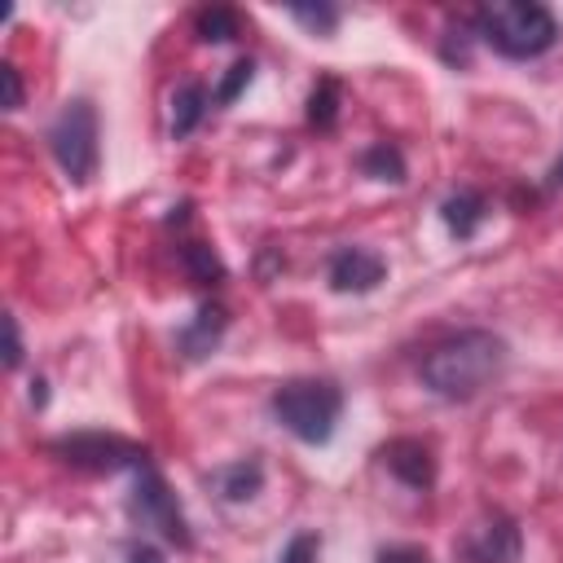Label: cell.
I'll list each match as a JSON object with an SVG mask.
<instances>
[{"instance_id":"cell-1","label":"cell","mask_w":563,"mask_h":563,"mask_svg":"<svg viewBox=\"0 0 563 563\" xmlns=\"http://www.w3.org/2000/svg\"><path fill=\"white\" fill-rule=\"evenodd\" d=\"M501 365H506V339L501 334L457 330L422 356L418 374H422V387L435 391L440 400H471L501 374Z\"/></svg>"},{"instance_id":"cell-2","label":"cell","mask_w":563,"mask_h":563,"mask_svg":"<svg viewBox=\"0 0 563 563\" xmlns=\"http://www.w3.org/2000/svg\"><path fill=\"white\" fill-rule=\"evenodd\" d=\"M475 35L510 57V62H528V57H541L554 48L559 40V22L545 4H532V0H501V4H484L475 18H471Z\"/></svg>"},{"instance_id":"cell-3","label":"cell","mask_w":563,"mask_h":563,"mask_svg":"<svg viewBox=\"0 0 563 563\" xmlns=\"http://www.w3.org/2000/svg\"><path fill=\"white\" fill-rule=\"evenodd\" d=\"M273 418L303 444H325L334 435V422L343 413V391L325 378H295L282 383L268 400Z\"/></svg>"},{"instance_id":"cell-4","label":"cell","mask_w":563,"mask_h":563,"mask_svg":"<svg viewBox=\"0 0 563 563\" xmlns=\"http://www.w3.org/2000/svg\"><path fill=\"white\" fill-rule=\"evenodd\" d=\"M48 150H53L57 167L66 172V180L88 185L97 176L101 145H97V110H92V101L75 97V101L62 106V114L48 123Z\"/></svg>"},{"instance_id":"cell-5","label":"cell","mask_w":563,"mask_h":563,"mask_svg":"<svg viewBox=\"0 0 563 563\" xmlns=\"http://www.w3.org/2000/svg\"><path fill=\"white\" fill-rule=\"evenodd\" d=\"M66 466L75 471H92V475H114V471H141L150 466V449L123 440V435H106V431H75L48 444Z\"/></svg>"},{"instance_id":"cell-6","label":"cell","mask_w":563,"mask_h":563,"mask_svg":"<svg viewBox=\"0 0 563 563\" xmlns=\"http://www.w3.org/2000/svg\"><path fill=\"white\" fill-rule=\"evenodd\" d=\"M128 515H132L141 528L158 532L163 541H172V545H180V550L194 545V532H189V523H185V515H180V506H176V493L167 488V479H163L154 466H141V471H136V484H132V497H128Z\"/></svg>"},{"instance_id":"cell-7","label":"cell","mask_w":563,"mask_h":563,"mask_svg":"<svg viewBox=\"0 0 563 563\" xmlns=\"http://www.w3.org/2000/svg\"><path fill=\"white\" fill-rule=\"evenodd\" d=\"M523 554V532L510 515L493 510L484 515L462 541H457V563H519Z\"/></svg>"},{"instance_id":"cell-8","label":"cell","mask_w":563,"mask_h":563,"mask_svg":"<svg viewBox=\"0 0 563 563\" xmlns=\"http://www.w3.org/2000/svg\"><path fill=\"white\" fill-rule=\"evenodd\" d=\"M387 277V264L378 251H365V246H343L330 255V286L339 295H365L374 290L378 282Z\"/></svg>"},{"instance_id":"cell-9","label":"cell","mask_w":563,"mask_h":563,"mask_svg":"<svg viewBox=\"0 0 563 563\" xmlns=\"http://www.w3.org/2000/svg\"><path fill=\"white\" fill-rule=\"evenodd\" d=\"M378 457L387 462V471H391L400 484H409V488H418V493H427V488L435 484V453H431V444L418 440V435H400V440L383 444Z\"/></svg>"},{"instance_id":"cell-10","label":"cell","mask_w":563,"mask_h":563,"mask_svg":"<svg viewBox=\"0 0 563 563\" xmlns=\"http://www.w3.org/2000/svg\"><path fill=\"white\" fill-rule=\"evenodd\" d=\"M224 325H229V312H224L220 303H202L198 317L176 334V347H180L189 361H202V356H211V352L220 347Z\"/></svg>"},{"instance_id":"cell-11","label":"cell","mask_w":563,"mask_h":563,"mask_svg":"<svg viewBox=\"0 0 563 563\" xmlns=\"http://www.w3.org/2000/svg\"><path fill=\"white\" fill-rule=\"evenodd\" d=\"M440 216H444L453 238H471L484 224V216H488V198L479 189H457V194H449L440 202Z\"/></svg>"},{"instance_id":"cell-12","label":"cell","mask_w":563,"mask_h":563,"mask_svg":"<svg viewBox=\"0 0 563 563\" xmlns=\"http://www.w3.org/2000/svg\"><path fill=\"white\" fill-rule=\"evenodd\" d=\"M260 484H264V466H260L255 457L229 462V466H220V471L211 475V488H216L224 501H251V497L260 493Z\"/></svg>"},{"instance_id":"cell-13","label":"cell","mask_w":563,"mask_h":563,"mask_svg":"<svg viewBox=\"0 0 563 563\" xmlns=\"http://www.w3.org/2000/svg\"><path fill=\"white\" fill-rule=\"evenodd\" d=\"M207 106H211V92H207L202 84H180L176 97H172V136L185 141V136L202 123Z\"/></svg>"},{"instance_id":"cell-14","label":"cell","mask_w":563,"mask_h":563,"mask_svg":"<svg viewBox=\"0 0 563 563\" xmlns=\"http://www.w3.org/2000/svg\"><path fill=\"white\" fill-rule=\"evenodd\" d=\"M194 35H198L202 44H224V40L242 35V18H238V9H229V4H207V9L194 13Z\"/></svg>"},{"instance_id":"cell-15","label":"cell","mask_w":563,"mask_h":563,"mask_svg":"<svg viewBox=\"0 0 563 563\" xmlns=\"http://www.w3.org/2000/svg\"><path fill=\"white\" fill-rule=\"evenodd\" d=\"M180 268L194 286H220L224 282V264L207 242H185L180 246Z\"/></svg>"},{"instance_id":"cell-16","label":"cell","mask_w":563,"mask_h":563,"mask_svg":"<svg viewBox=\"0 0 563 563\" xmlns=\"http://www.w3.org/2000/svg\"><path fill=\"white\" fill-rule=\"evenodd\" d=\"M339 101H343V88H339V79L334 75H321L317 79V88L308 92V123L312 128H334V119H339Z\"/></svg>"},{"instance_id":"cell-17","label":"cell","mask_w":563,"mask_h":563,"mask_svg":"<svg viewBox=\"0 0 563 563\" xmlns=\"http://www.w3.org/2000/svg\"><path fill=\"white\" fill-rule=\"evenodd\" d=\"M361 172L374 176V180H405V158H400L396 145L378 141V145H369V150L361 154Z\"/></svg>"},{"instance_id":"cell-18","label":"cell","mask_w":563,"mask_h":563,"mask_svg":"<svg viewBox=\"0 0 563 563\" xmlns=\"http://www.w3.org/2000/svg\"><path fill=\"white\" fill-rule=\"evenodd\" d=\"M290 18H295V22H303L312 35H330V31L339 26V18H343V13H339L334 4H290Z\"/></svg>"},{"instance_id":"cell-19","label":"cell","mask_w":563,"mask_h":563,"mask_svg":"<svg viewBox=\"0 0 563 563\" xmlns=\"http://www.w3.org/2000/svg\"><path fill=\"white\" fill-rule=\"evenodd\" d=\"M251 70H255V66H251V57L233 62V66H229V75H224V84L211 92V101H216V106H229V101H233V97H238V92L251 84Z\"/></svg>"},{"instance_id":"cell-20","label":"cell","mask_w":563,"mask_h":563,"mask_svg":"<svg viewBox=\"0 0 563 563\" xmlns=\"http://www.w3.org/2000/svg\"><path fill=\"white\" fill-rule=\"evenodd\" d=\"M317 554H321V537L317 532H295L277 563H317Z\"/></svg>"},{"instance_id":"cell-21","label":"cell","mask_w":563,"mask_h":563,"mask_svg":"<svg viewBox=\"0 0 563 563\" xmlns=\"http://www.w3.org/2000/svg\"><path fill=\"white\" fill-rule=\"evenodd\" d=\"M0 79H4V110H22V101H26L22 70H18L13 62H4V66H0Z\"/></svg>"},{"instance_id":"cell-22","label":"cell","mask_w":563,"mask_h":563,"mask_svg":"<svg viewBox=\"0 0 563 563\" xmlns=\"http://www.w3.org/2000/svg\"><path fill=\"white\" fill-rule=\"evenodd\" d=\"M378 563H431V554L422 545H387L378 550Z\"/></svg>"},{"instance_id":"cell-23","label":"cell","mask_w":563,"mask_h":563,"mask_svg":"<svg viewBox=\"0 0 563 563\" xmlns=\"http://www.w3.org/2000/svg\"><path fill=\"white\" fill-rule=\"evenodd\" d=\"M4 334H9V352H4V361H9V369L22 361V334H18V321L13 317H4Z\"/></svg>"},{"instance_id":"cell-24","label":"cell","mask_w":563,"mask_h":563,"mask_svg":"<svg viewBox=\"0 0 563 563\" xmlns=\"http://www.w3.org/2000/svg\"><path fill=\"white\" fill-rule=\"evenodd\" d=\"M128 563H163V554L150 541H136V545H128Z\"/></svg>"},{"instance_id":"cell-25","label":"cell","mask_w":563,"mask_h":563,"mask_svg":"<svg viewBox=\"0 0 563 563\" xmlns=\"http://www.w3.org/2000/svg\"><path fill=\"white\" fill-rule=\"evenodd\" d=\"M545 189H563V158L550 167V176H545Z\"/></svg>"},{"instance_id":"cell-26","label":"cell","mask_w":563,"mask_h":563,"mask_svg":"<svg viewBox=\"0 0 563 563\" xmlns=\"http://www.w3.org/2000/svg\"><path fill=\"white\" fill-rule=\"evenodd\" d=\"M44 400H48V391H44V378H35V383H31V405L40 409Z\"/></svg>"}]
</instances>
